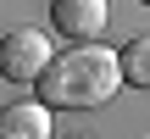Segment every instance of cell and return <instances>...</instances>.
I'll use <instances>...</instances> for the list:
<instances>
[{
    "label": "cell",
    "mask_w": 150,
    "mask_h": 139,
    "mask_svg": "<svg viewBox=\"0 0 150 139\" xmlns=\"http://www.w3.org/2000/svg\"><path fill=\"white\" fill-rule=\"evenodd\" d=\"M122 84V56H111L106 45L95 39H78V50H61L45 61L39 72V95L45 106H100L106 95H117Z\"/></svg>",
    "instance_id": "1"
},
{
    "label": "cell",
    "mask_w": 150,
    "mask_h": 139,
    "mask_svg": "<svg viewBox=\"0 0 150 139\" xmlns=\"http://www.w3.org/2000/svg\"><path fill=\"white\" fill-rule=\"evenodd\" d=\"M45 61H50V39H45L39 28H11V33L0 39V78H11V84H39Z\"/></svg>",
    "instance_id": "2"
},
{
    "label": "cell",
    "mask_w": 150,
    "mask_h": 139,
    "mask_svg": "<svg viewBox=\"0 0 150 139\" xmlns=\"http://www.w3.org/2000/svg\"><path fill=\"white\" fill-rule=\"evenodd\" d=\"M106 17H111L106 0H56V6H50V22H56L67 39H95V33L106 28Z\"/></svg>",
    "instance_id": "3"
},
{
    "label": "cell",
    "mask_w": 150,
    "mask_h": 139,
    "mask_svg": "<svg viewBox=\"0 0 150 139\" xmlns=\"http://www.w3.org/2000/svg\"><path fill=\"white\" fill-rule=\"evenodd\" d=\"M0 139H50V106L45 100H17L0 111Z\"/></svg>",
    "instance_id": "4"
},
{
    "label": "cell",
    "mask_w": 150,
    "mask_h": 139,
    "mask_svg": "<svg viewBox=\"0 0 150 139\" xmlns=\"http://www.w3.org/2000/svg\"><path fill=\"white\" fill-rule=\"evenodd\" d=\"M122 78L134 89H150V33H139L134 45H122Z\"/></svg>",
    "instance_id": "5"
},
{
    "label": "cell",
    "mask_w": 150,
    "mask_h": 139,
    "mask_svg": "<svg viewBox=\"0 0 150 139\" xmlns=\"http://www.w3.org/2000/svg\"><path fill=\"white\" fill-rule=\"evenodd\" d=\"M145 6H150V0H145Z\"/></svg>",
    "instance_id": "6"
}]
</instances>
